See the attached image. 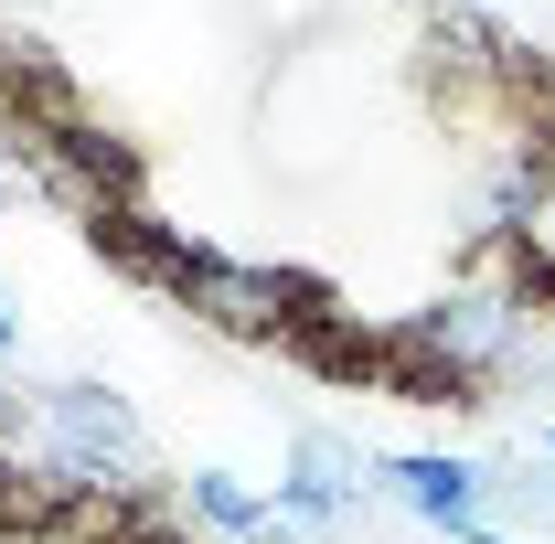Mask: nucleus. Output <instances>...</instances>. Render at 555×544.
I'll use <instances>...</instances> for the list:
<instances>
[{"instance_id": "9d476101", "label": "nucleus", "mask_w": 555, "mask_h": 544, "mask_svg": "<svg viewBox=\"0 0 555 544\" xmlns=\"http://www.w3.org/2000/svg\"><path fill=\"white\" fill-rule=\"evenodd\" d=\"M545 449H555V427H545Z\"/></svg>"}, {"instance_id": "20e7f679", "label": "nucleus", "mask_w": 555, "mask_h": 544, "mask_svg": "<svg viewBox=\"0 0 555 544\" xmlns=\"http://www.w3.org/2000/svg\"><path fill=\"white\" fill-rule=\"evenodd\" d=\"M352 480H363V459H352L343 438H321V427H310V438L288 449V480H278V513H288V523H332V513L352 502Z\"/></svg>"}, {"instance_id": "f03ea898", "label": "nucleus", "mask_w": 555, "mask_h": 544, "mask_svg": "<svg viewBox=\"0 0 555 544\" xmlns=\"http://www.w3.org/2000/svg\"><path fill=\"white\" fill-rule=\"evenodd\" d=\"M43 438H54V470L65 480H107V491L150 480V438H139V416L107 385H54L43 396Z\"/></svg>"}, {"instance_id": "1a4fd4ad", "label": "nucleus", "mask_w": 555, "mask_h": 544, "mask_svg": "<svg viewBox=\"0 0 555 544\" xmlns=\"http://www.w3.org/2000/svg\"><path fill=\"white\" fill-rule=\"evenodd\" d=\"M0 544H11V502H0Z\"/></svg>"}, {"instance_id": "0eeeda50", "label": "nucleus", "mask_w": 555, "mask_h": 544, "mask_svg": "<svg viewBox=\"0 0 555 544\" xmlns=\"http://www.w3.org/2000/svg\"><path fill=\"white\" fill-rule=\"evenodd\" d=\"M513 257H524V277L555 288V150H545V171H534V193H524V213H513Z\"/></svg>"}, {"instance_id": "423d86ee", "label": "nucleus", "mask_w": 555, "mask_h": 544, "mask_svg": "<svg viewBox=\"0 0 555 544\" xmlns=\"http://www.w3.org/2000/svg\"><path fill=\"white\" fill-rule=\"evenodd\" d=\"M193 513H204V523H224V534H288V513H278V502H257L235 470H193Z\"/></svg>"}, {"instance_id": "39448f33", "label": "nucleus", "mask_w": 555, "mask_h": 544, "mask_svg": "<svg viewBox=\"0 0 555 544\" xmlns=\"http://www.w3.org/2000/svg\"><path fill=\"white\" fill-rule=\"evenodd\" d=\"M385 491H396L406 513H427V523H449V534H470V523H481V470H470V459L416 449V459H396V470H385Z\"/></svg>"}, {"instance_id": "7ed1b4c3", "label": "nucleus", "mask_w": 555, "mask_h": 544, "mask_svg": "<svg viewBox=\"0 0 555 544\" xmlns=\"http://www.w3.org/2000/svg\"><path fill=\"white\" fill-rule=\"evenodd\" d=\"M416 352L438 363V374H481L513 352V299H491V288H460V299H438L427 321H416Z\"/></svg>"}, {"instance_id": "f257e3e1", "label": "nucleus", "mask_w": 555, "mask_h": 544, "mask_svg": "<svg viewBox=\"0 0 555 544\" xmlns=\"http://www.w3.org/2000/svg\"><path fill=\"white\" fill-rule=\"evenodd\" d=\"M150 268L182 288V310H204L214 332H235V341H278V332H299L310 310V288L299 277H278V268H235V257H204V246H139Z\"/></svg>"}, {"instance_id": "6e6552de", "label": "nucleus", "mask_w": 555, "mask_h": 544, "mask_svg": "<svg viewBox=\"0 0 555 544\" xmlns=\"http://www.w3.org/2000/svg\"><path fill=\"white\" fill-rule=\"evenodd\" d=\"M0 352H11V310H0Z\"/></svg>"}]
</instances>
